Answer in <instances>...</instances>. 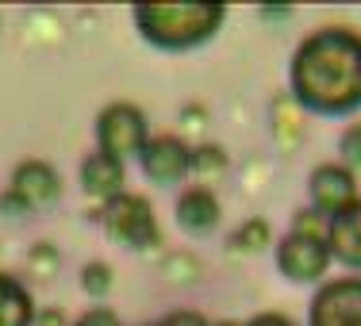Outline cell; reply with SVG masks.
<instances>
[{
	"mask_svg": "<svg viewBox=\"0 0 361 326\" xmlns=\"http://www.w3.org/2000/svg\"><path fill=\"white\" fill-rule=\"evenodd\" d=\"M296 104L319 115H346L361 108V35L331 27L304 39L292 58Z\"/></svg>",
	"mask_w": 361,
	"mask_h": 326,
	"instance_id": "6da1fadb",
	"label": "cell"
},
{
	"mask_svg": "<svg viewBox=\"0 0 361 326\" xmlns=\"http://www.w3.org/2000/svg\"><path fill=\"white\" fill-rule=\"evenodd\" d=\"M227 8L223 4H142L135 8L142 39L166 50H185L219 31Z\"/></svg>",
	"mask_w": 361,
	"mask_h": 326,
	"instance_id": "7a4b0ae2",
	"label": "cell"
},
{
	"mask_svg": "<svg viewBox=\"0 0 361 326\" xmlns=\"http://www.w3.org/2000/svg\"><path fill=\"white\" fill-rule=\"evenodd\" d=\"M97 142H100V153L111 161L123 165V158L131 153H142L146 146V119L135 104H111L100 111L97 119Z\"/></svg>",
	"mask_w": 361,
	"mask_h": 326,
	"instance_id": "3957f363",
	"label": "cell"
},
{
	"mask_svg": "<svg viewBox=\"0 0 361 326\" xmlns=\"http://www.w3.org/2000/svg\"><path fill=\"white\" fill-rule=\"evenodd\" d=\"M104 230L131 250L158 246V222H154V211L142 196H116L104 208Z\"/></svg>",
	"mask_w": 361,
	"mask_h": 326,
	"instance_id": "277c9868",
	"label": "cell"
},
{
	"mask_svg": "<svg viewBox=\"0 0 361 326\" xmlns=\"http://www.w3.org/2000/svg\"><path fill=\"white\" fill-rule=\"evenodd\" d=\"M312 326H361V280H334L312 299Z\"/></svg>",
	"mask_w": 361,
	"mask_h": 326,
	"instance_id": "5b68a950",
	"label": "cell"
},
{
	"mask_svg": "<svg viewBox=\"0 0 361 326\" xmlns=\"http://www.w3.org/2000/svg\"><path fill=\"white\" fill-rule=\"evenodd\" d=\"M326 261H331V250L319 238H304V234H288L277 250V265L288 280L296 284H307V280H319L326 272Z\"/></svg>",
	"mask_w": 361,
	"mask_h": 326,
	"instance_id": "8992f818",
	"label": "cell"
},
{
	"mask_svg": "<svg viewBox=\"0 0 361 326\" xmlns=\"http://www.w3.org/2000/svg\"><path fill=\"white\" fill-rule=\"evenodd\" d=\"M354 196H357V184L350 177V169L342 165H319L312 173V203L319 215H342L346 208H354Z\"/></svg>",
	"mask_w": 361,
	"mask_h": 326,
	"instance_id": "52a82bcc",
	"label": "cell"
},
{
	"mask_svg": "<svg viewBox=\"0 0 361 326\" xmlns=\"http://www.w3.org/2000/svg\"><path fill=\"white\" fill-rule=\"evenodd\" d=\"M12 192L23 200V208H50L62 196V181L47 161H23L12 177Z\"/></svg>",
	"mask_w": 361,
	"mask_h": 326,
	"instance_id": "ba28073f",
	"label": "cell"
},
{
	"mask_svg": "<svg viewBox=\"0 0 361 326\" xmlns=\"http://www.w3.org/2000/svg\"><path fill=\"white\" fill-rule=\"evenodd\" d=\"M185 169H188V150L180 139H173V134H161V139H150L142 146V173L150 177V181L173 184Z\"/></svg>",
	"mask_w": 361,
	"mask_h": 326,
	"instance_id": "9c48e42d",
	"label": "cell"
},
{
	"mask_svg": "<svg viewBox=\"0 0 361 326\" xmlns=\"http://www.w3.org/2000/svg\"><path fill=\"white\" fill-rule=\"evenodd\" d=\"M326 250L350 269H361V200L326 222Z\"/></svg>",
	"mask_w": 361,
	"mask_h": 326,
	"instance_id": "30bf717a",
	"label": "cell"
},
{
	"mask_svg": "<svg viewBox=\"0 0 361 326\" xmlns=\"http://www.w3.org/2000/svg\"><path fill=\"white\" fill-rule=\"evenodd\" d=\"M177 222L185 230H192V234H204V230H212L219 222V200L212 192H204V188H192V192H185L177 200Z\"/></svg>",
	"mask_w": 361,
	"mask_h": 326,
	"instance_id": "8fae6325",
	"label": "cell"
},
{
	"mask_svg": "<svg viewBox=\"0 0 361 326\" xmlns=\"http://www.w3.org/2000/svg\"><path fill=\"white\" fill-rule=\"evenodd\" d=\"M35 319V307H31L27 288L16 277L0 272V326H31Z\"/></svg>",
	"mask_w": 361,
	"mask_h": 326,
	"instance_id": "7c38bea8",
	"label": "cell"
},
{
	"mask_svg": "<svg viewBox=\"0 0 361 326\" xmlns=\"http://www.w3.org/2000/svg\"><path fill=\"white\" fill-rule=\"evenodd\" d=\"M81 181H85V192L111 196L119 184H123V165L104 158V153H92V158L81 161Z\"/></svg>",
	"mask_w": 361,
	"mask_h": 326,
	"instance_id": "4fadbf2b",
	"label": "cell"
},
{
	"mask_svg": "<svg viewBox=\"0 0 361 326\" xmlns=\"http://www.w3.org/2000/svg\"><path fill=\"white\" fill-rule=\"evenodd\" d=\"M231 246H235V250H246V253L265 250V246H269V227H265L262 219L243 222V227H238L235 234H231Z\"/></svg>",
	"mask_w": 361,
	"mask_h": 326,
	"instance_id": "5bb4252c",
	"label": "cell"
},
{
	"mask_svg": "<svg viewBox=\"0 0 361 326\" xmlns=\"http://www.w3.org/2000/svg\"><path fill=\"white\" fill-rule=\"evenodd\" d=\"M188 169L200 173V177H216L227 169V153H223L219 146H200V150L188 153Z\"/></svg>",
	"mask_w": 361,
	"mask_h": 326,
	"instance_id": "9a60e30c",
	"label": "cell"
},
{
	"mask_svg": "<svg viewBox=\"0 0 361 326\" xmlns=\"http://www.w3.org/2000/svg\"><path fill=\"white\" fill-rule=\"evenodd\" d=\"M81 288L89 291V296H104V291H111V269L104 261H92L81 269Z\"/></svg>",
	"mask_w": 361,
	"mask_h": 326,
	"instance_id": "2e32d148",
	"label": "cell"
},
{
	"mask_svg": "<svg viewBox=\"0 0 361 326\" xmlns=\"http://www.w3.org/2000/svg\"><path fill=\"white\" fill-rule=\"evenodd\" d=\"M292 234H304V238H319V242H326V230L319 222V211H300L296 215V230Z\"/></svg>",
	"mask_w": 361,
	"mask_h": 326,
	"instance_id": "e0dca14e",
	"label": "cell"
},
{
	"mask_svg": "<svg viewBox=\"0 0 361 326\" xmlns=\"http://www.w3.org/2000/svg\"><path fill=\"white\" fill-rule=\"evenodd\" d=\"M342 158H346L350 165H357V169H361V123H357V127H350V131L342 134Z\"/></svg>",
	"mask_w": 361,
	"mask_h": 326,
	"instance_id": "ac0fdd59",
	"label": "cell"
},
{
	"mask_svg": "<svg viewBox=\"0 0 361 326\" xmlns=\"http://www.w3.org/2000/svg\"><path fill=\"white\" fill-rule=\"evenodd\" d=\"M158 326H208V322H204L196 311H173V315H166Z\"/></svg>",
	"mask_w": 361,
	"mask_h": 326,
	"instance_id": "d6986e66",
	"label": "cell"
},
{
	"mask_svg": "<svg viewBox=\"0 0 361 326\" xmlns=\"http://www.w3.org/2000/svg\"><path fill=\"white\" fill-rule=\"evenodd\" d=\"M77 326H119V319L108 311V307H97V311H89V315H85V319L77 322Z\"/></svg>",
	"mask_w": 361,
	"mask_h": 326,
	"instance_id": "ffe728a7",
	"label": "cell"
},
{
	"mask_svg": "<svg viewBox=\"0 0 361 326\" xmlns=\"http://www.w3.org/2000/svg\"><path fill=\"white\" fill-rule=\"evenodd\" d=\"M0 211H4V215H27V208H23V200L16 192H4L0 196Z\"/></svg>",
	"mask_w": 361,
	"mask_h": 326,
	"instance_id": "44dd1931",
	"label": "cell"
},
{
	"mask_svg": "<svg viewBox=\"0 0 361 326\" xmlns=\"http://www.w3.org/2000/svg\"><path fill=\"white\" fill-rule=\"evenodd\" d=\"M250 326H292V322L285 319V315H257Z\"/></svg>",
	"mask_w": 361,
	"mask_h": 326,
	"instance_id": "7402d4cb",
	"label": "cell"
},
{
	"mask_svg": "<svg viewBox=\"0 0 361 326\" xmlns=\"http://www.w3.org/2000/svg\"><path fill=\"white\" fill-rule=\"evenodd\" d=\"M166 272H192V261H188V257H169Z\"/></svg>",
	"mask_w": 361,
	"mask_h": 326,
	"instance_id": "603a6c76",
	"label": "cell"
},
{
	"mask_svg": "<svg viewBox=\"0 0 361 326\" xmlns=\"http://www.w3.org/2000/svg\"><path fill=\"white\" fill-rule=\"evenodd\" d=\"M262 15H265V20H288V8H262Z\"/></svg>",
	"mask_w": 361,
	"mask_h": 326,
	"instance_id": "cb8c5ba5",
	"label": "cell"
},
{
	"mask_svg": "<svg viewBox=\"0 0 361 326\" xmlns=\"http://www.w3.org/2000/svg\"><path fill=\"white\" fill-rule=\"evenodd\" d=\"M39 326H66V319H62L58 311H47V315L39 319Z\"/></svg>",
	"mask_w": 361,
	"mask_h": 326,
	"instance_id": "d4e9b609",
	"label": "cell"
}]
</instances>
